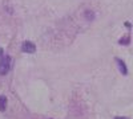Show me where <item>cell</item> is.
I'll return each mask as SVG.
<instances>
[{
  "mask_svg": "<svg viewBox=\"0 0 133 119\" xmlns=\"http://www.w3.org/2000/svg\"><path fill=\"white\" fill-rule=\"evenodd\" d=\"M7 109V98L0 95V111H4Z\"/></svg>",
  "mask_w": 133,
  "mask_h": 119,
  "instance_id": "277c9868",
  "label": "cell"
},
{
  "mask_svg": "<svg viewBox=\"0 0 133 119\" xmlns=\"http://www.w3.org/2000/svg\"><path fill=\"white\" fill-rule=\"evenodd\" d=\"M129 42H130L129 37H124L123 40H120V41H118V44H121V45H128Z\"/></svg>",
  "mask_w": 133,
  "mask_h": 119,
  "instance_id": "8992f818",
  "label": "cell"
},
{
  "mask_svg": "<svg viewBox=\"0 0 133 119\" xmlns=\"http://www.w3.org/2000/svg\"><path fill=\"white\" fill-rule=\"evenodd\" d=\"M116 62H117V65H118V68H120V72L123 73L124 75L128 73V70H127V66H125V64L123 62V60H120V58H116Z\"/></svg>",
  "mask_w": 133,
  "mask_h": 119,
  "instance_id": "3957f363",
  "label": "cell"
},
{
  "mask_svg": "<svg viewBox=\"0 0 133 119\" xmlns=\"http://www.w3.org/2000/svg\"><path fill=\"white\" fill-rule=\"evenodd\" d=\"M2 56H3V49L0 48V57H2Z\"/></svg>",
  "mask_w": 133,
  "mask_h": 119,
  "instance_id": "ba28073f",
  "label": "cell"
},
{
  "mask_svg": "<svg viewBox=\"0 0 133 119\" xmlns=\"http://www.w3.org/2000/svg\"><path fill=\"white\" fill-rule=\"evenodd\" d=\"M21 50L25 52V53H33L36 50V46H35V44H32L31 41H24L23 45H21Z\"/></svg>",
  "mask_w": 133,
  "mask_h": 119,
  "instance_id": "7a4b0ae2",
  "label": "cell"
},
{
  "mask_svg": "<svg viewBox=\"0 0 133 119\" xmlns=\"http://www.w3.org/2000/svg\"><path fill=\"white\" fill-rule=\"evenodd\" d=\"M11 66V57L9 56H4L0 58V74H7Z\"/></svg>",
  "mask_w": 133,
  "mask_h": 119,
  "instance_id": "6da1fadb",
  "label": "cell"
},
{
  "mask_svg": "<svg viewBox=\"0 0 133 119\" xmlns=\"http://www.w3.org/2000/svg\"><path fill=\"white\" fill-rule=\"evenodd\" d=\"M115 119H128V118H124V116H116Z\"/></svg>",
  "mask_w": 133,
  "mask_h": 119,
  "instance_id": "52a82bcc",
  "label": "cell"
},
{
  "mask_svg": "<svg viewBox=\"0 0 133 119\" xmlns=\"http://www.w3.org/2000/svg\"><path fill=\"white\" fill-rule=\"evenodd\" d=\"M84 15H85V17H87L88 20H92V19L95 17V13L92 12V11H85V13H84Z\"/></svg>",
  "mask_w": 133,
  "mask_h": 119,
  "instance_id": "5b68a950",
  "label": "cell"
}]
</instances>
